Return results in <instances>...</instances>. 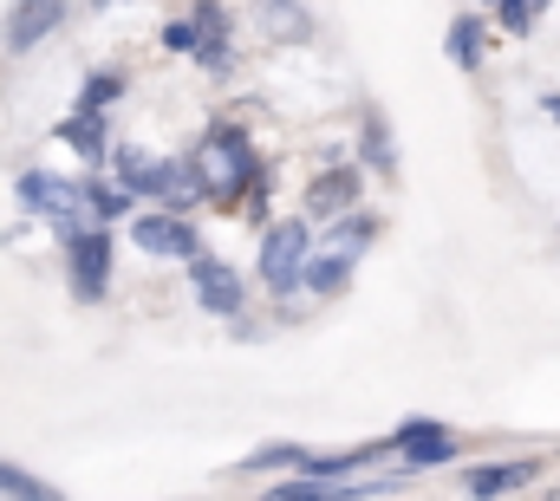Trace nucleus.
<instances>
[{
    "label": "nucleus",
    "mask_w": 560,
    "mask_h": 501,
    "mask_svg": "<svg viewBox=\"0 0 560 501\" xmlns=\"http://www.w3.org/2000/svg\"><path fill=\"white\" fill-rule=\"evenodd\" d=\"M131 242H138L143 254H170V260H189V254L202 248L196 229H189L176 209H163V215H138V222H131Z\"/></svg>",
    "instance_id": "nucleus-7"
},
{
    "label": "nucleus",
    "mask_w": 560,
    "mask_h": 501,
    "mask_svg": "<svg viewBox=\"0 0 560 501\" xmlns=\"http://www.w3.org/2000/svg\"><path fill=\"white\" fill-rule=\"evenodd\" d=\"M118 98H125V72H92L79 92V105H92V112H112Z\"/></svg>",
    "instance_id": "nucleus-17"
},
{
    "label": "nucleus",
    "mask_w": 560,
    "mask_h": 501,
    "mask_svg": "<svg viewBox=\"0 0 560 501\" xmlns=\"http://www.w3.org/2000/svg\"><path fill=\"white\" fill-rule=\"evenodd\" d=\"M300 273H306V287H313V293H339V287L352 280V254L326 248V254H313V260H300Z\"/></svg>",
    "instance_id": "nucleus-14"
},
{
    "label": "nucleus",
    "mask_w": 560,
    "mask_h": 501,
    "mask_svg": "<svg viewBox=\"0 0 560 501\" xmlns=\"http://www.w3.org/2000/svg\"><path fill=\"white\" fill-rule=\"evenodd\" d=\"M0 496H52L39 476H26L20 463H0Z\"/></svg>",
    "instance_id": "nucleus-21"
},
{
    "label": "nucleus",
    "mask_w": 560,
    "mask_h": 501,
    "mask_svg": "<svg viewBox=\"0 0 560 501\" xmlns=\"http://www.w3.org/2000/svg\"><path fill=\"white\" fill-rule=\"evenodd\" d=\"M541 463H495V469H469V496H509L522 482H535Z\"/></svg>",
    "instance_id": "nucleus-13"
},
{
    "label": "nucleus",
    "mask_w": 560,
    "mask_h": 501,
    "mask_svg": "<svg viewBox=\"0 0 560 501\" xmlns=\"http://www.w3.org/2000/svg\"><path fill=\"white\" fill-rule=\"evenodd\" d=\"M85 209H92L98 222H118V215L131 209V189H125V183H85Z\"/></svg>",
    "instance_id": "nucleus-16"
},
{
    "label": "nucleus",
    "mask_w": 560,
    "mask_h": 501,
    "mask_svg": "<svg viewBox=\"0 0 560 501\" xmlns=\"http://www.w3.org/2000/svg\"><path fill=\"white\" fill-rule=\"evenodd\" d=\"M332 222H339V215H332ZM365 242H372V215H346V222L332 229V242H326V248H346V254H359Z\"/></svg>",
    "instance_id": "nucleus-20"
},
{
    "label": "nucleus",
    "mask_w": 560,
    "mask_h": 501,
    "mask_svg": "<svg viewBox=\"0 0 560 501\" xmlns=\"http://www.w3.org/2000/svg\"><path fill=\"white\" fill-rule=\"evenodd\" d=\"M450 59H456L463 72L482 66V20H476V13H463V20L450 26Z\"/></svg>",
    "instance_id": "nucleus-15"
},
{
    "label": "nucleus",
    "mask_w": 560,
    "mask_h": 501,
    "mask_svg": "<svg viewBox=\"0 0 560 501\" xmlns=\"http://www.w3.org/2000/svg\"><path fill=\"white\" fill-rule=\"evenodd\" d=\"M189 26H196V59L209 66V72H229V13L215 7V0H202L196 13H189Z\"/></svg>",
    "instance_id": "nucleus-10"
},
{
    "label": "nucleus",
    "mask_w": 560,
    "mask_h": 501,
    "mask_svg": "<svg viewBox=\"0 0 560 501\" xmlns=\"http://www.w3.org/2000/svg\"><path fill=\"white\" fill-rule=\"evenodd\" d=\"M495 20H502L509 33H528V26H535V0H495Z\"/></svg>",
    "instance_id": "nucleus-23"
},
{
    "label": "nucleus",
    "mask_w": 560,
    "mask_h": 501,
    "mask_svg": "<svg viewBox=\"0 0 560 501\" xmlns=\"http://www.w3.org/2000/svg\"><path fill=\"white\" fill-rule=\"evenodd\" d=\"M66 280H72V300H105V280H112V235L105 229H72L66 235Z\"/></svg>",
    "instance_id": "nucleus-3"
},
{
    "label": "nucleus",
    "mask_w": 560,
    "mask_h": 501,
    "mask_svg": "<svg viewBox=\"0 0 560 501\" xmlns=\"http://www.w3.org/2000/svg\"><path fill=\"white\" fill-rule=\"evenodd\" d=\"M541 105H548V118H560V92H555V98H541Z\"/></svg>",
    "instance_id": "nucleus-25"
},
{
    "label": "nucleus",
    "mask_w": 560,
    "mask_h": 501,
    "mask_svg": "<svg viewBox=\"0 0 560 501\" xmlns=\"http://www.w3.org/2000/svg\"><path fill=\"white\" fill-rule=\"evenodd\" d=\"M59 20H66V0H13V13H7V26H0V46H7V53H26V46H39L46 33H59Z\"/></svg>",
    "instance_id": "nucleus-6"
},
{
    "label": "nucleus",
    "mask_w": 560,
    "mask_h": 501,
    "mask_svg": "<svg viewBox=\"0 0 560 501\" xmlns=\"http://www.w3.org/2000/svg\"><path fill=\"white\" fill-rule=\"evenodd\" d=\"M352 202H359V170H326V176L306 189V215H319V222L346 215Z\"/></svg>",
    "instance_id": "nucleus-11"
},
{
    "label": "nucleus",
    "mask_w": 560,
    "mask_h": 501,
    "mask_svg": "<svg viewBox=\"0 0 560 501\" xmlns=\"http://www.w3.org/2000/svg\"><path fill=\"white\" fill-rule=\"evenodd\" d=\"M20 209H33V215H52V229H59V242L72 235V229H85V189L79 183H59V176H46V170H26L20 176Z\"/></svg>",
    "instance_id": "nucleus-2"
},
{
    "label": "nucleus",
    "mask_w": 560,
    "mask_h": 501,
    "mask_svg": "<svg viewBox=\"0 0 560 501\" xmlns=\"http://www.w3.org/2000/svg\"><path fill=\"white\" fill-rule=\"evenodd\" d=\"M163 46H170V53H189V46H196V26H189V20H170V26H163Z\"/></svg>",
    "instance_id": "nucleus-24"
},
{
    "label": "nucleus",
    "mask_w": 560,
    "mask_h": 501,
    "mask_svg": "<svg viewBox=\"0 0 560 501\" xmlns=\"http://www.w3.org/2000/svg\"><path fill=\"white\" fill-rule=\"evenodd\" d=\"M59 143H72L79 156H105L112 150V137H105V112H92V105H79L66 125H59Z\"/></svg>",
    "instance_id": "nucleus-12"
},
{
    "label": "nucleus",
    "mask_w": 560,
    "mask_h": 501,
    "mask_svg": "<svg viewBox=\"0 0 560 501\" xmlns=\"http://www.w3.org/2000/svg\"><path fill=\"white\" fill-rule=\"evenodd\" d=\"M300 260H306V222L287 215V222H275V229L261 235V280L275 287L280 300L300 287Z\"/></svg>",
    "instance_id": "nucleus-4"
},
{
    "label": "nucleus",
    "mask_w": 560,
    "mask_h": 501,
    "mask_svg": "<svg viewBox=\"0 0 560 501\" xmlns=\"http://www.w3.org/2000/svg\"><path fill=\"white\" fill-rule=\"evenodd\" d=\"M143 196H156L163 209L189 215V209H196V196H202V183H196V163H150V183H143Z\"/></svg>",
    "instance_id": "nucleus-9"
},
{
    "label": "nucleus",
    "mask_w": 560,
    "mask_h": 501,
    "mask_svg": "<svg viewBox=\"0 0 560 501\" xmlns=\"http://www.w3.org/2000/svg\"><path fill=\"white\" fill-rule=\"evenodd\" d=\"M287 463H300V443H268V450H255L242 469H287Z\"/></svg>",
    "instance_id": "nucleus-22"
},
{
    "label": "nucleus",
    "mask_w": 560,
    "mask_h": 501,
    "mask_svg": "<svg viewBox=\"0 0 560 501\" xmlns=\"http://www.w3.org/2000/svg\"><path fill=\"white\" fill-rule=\"evenodd\" d=\"M196 183H202V196L209 202H242V196H255L261 189V156H255V143L242 137L235 125H215L202 143H196Z\"/></svg>",
    "instance_id": "nucleus-1"
},
{
    "label": "nucleus",
    "mask_w": 560,
    "mask_h": 501,
    "mask_svg": "<svg viewBox=\"0 0 560 501\" xmlns=\"http://www.w3.org/2000/svg\"><path fill=\"white\" fill-rule=\"evenodd\" d=\"M365 163H372V170H392V163H398L392 130H385V118H378V112H365Z\"/></svg>",
    "instance_id": "nucleus-18"
},
{
    "label": "nucleus",
    "mask_w": 560,
    "mask_h": 501,
    "mask_svg": "<svg viewBox=\"0 0 560 501\" xmlns=\"http://www.w3.org/2000/svg\"><path fill=\"white\" fill-rule=\"evenodd\" d=\"M385 450H398V456H405V469H436V463H450V456H456V436H450L443 423L418 417V423H405Z\"/></svg>",
    "instance_id": "nucleus-8"
},
{
    "label": "nucleus",
    "mask_w": 560,
    "mask_h": 501,
    "mask_svg": "<svg viewBox=\"0 0 560 501\" xmlns=\"http://www.w3.org/2000/svg\"><path fill=\"white\" fill-rule=\"evenodd\" d=\"M105 156L118 163V183H125L131 196H143V183H150V156H143V150H131V143H125V150H105Z\"/></svg>",
    "instance_id": "nucleus-19"
},
{
    "label": "nucleus",
    "mask_w": 560,
    "mask_h": 501,
    "mask_svg": "<svg viewBox=\"0 0 560 501\" xmlns=\"http://www.w3.org/2000/svg\"><path fill=\"white\" fill-rule=\"evenodd\" d=\"M189 280H196V300L209 306V313H242V273L229 267V260H215V254H189Z\"/></svg>",
    "instance_id": "nucleus-5"
}]
</instances>
